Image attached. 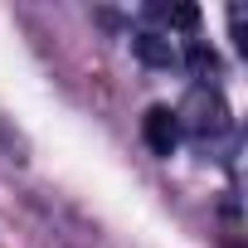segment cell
Wrapping results in <instances>:
<instances>
[{
    "label": "cell",
    "mask_w": 248,
    "mask_h": 248,
    "mask_svg": "<svg viewBox=\"0 0 248 248\" xmlns=\"http://www.w3.org/2000/svg\"><path fill=\"white\" fill-rule=\"evenodd\" d=\"M180 117V127L204 146V141H219L224 132H229V102L214 93V88H195L190 93V102H185V112H175Z\"/></svg>",
    "instance_id": "obj_1"
},
{
    "label": "cell",
    "mask_w": 248,
    "mask_h": 248,
    "mask_svg": "<svg viewBox=\"0 0 248 248\" xmlns=\"http://www.w3.org/2000/svg\"><path fill=\"white\" fill-rule=\"evenodd\" d=\"M141 141H146L156 156H170L175 141H180V117H175L170 107H151V112L141 117Z\"/></svg>",
    "instance_id": "obj_2"
},
{
    "label": "cell",
    "mask_w": 248,
    "mask_h": 248,
    "mask_svg": "<svg viewBox=\"0 0 248 248\" xmlns=\"http://www.w3.org/2000/svg\"><path fill=\"white\" fill-rule=\"evenodd\" d=\"M132 54H137L146 68H175V63H180L175 44H170L161 30H137V34H132Z\"/></svg>",
    "instance_id": "obj_3"
},
{
    "label": "cell",
    "mask_w": 248,
    "mask_h": 248,
    "mask_svg": "<svg viewBox=\"0 0 248 248\" xmlns=\"http://www.w3.org/2000/svg\"><path fill=\"white\" fill-rule=\"evenodd\" d=\"M185 68L200 78V88H209V78L219 73V54H214L209 44H200V39H195V44L185 49Z\"/></svg>",
    "instance_id": "obj_4"
},
{
    "label": "cell",
    "mask_w": 248,
    "mask_h": 248,
    "mask_svg": "<svg viewBox=\"0 0 248 248\" xmlns=\"http://www.w3.org/2000/svg\"><path fill=\"white\" fill-rule=\"evenodd\" d=\"M151 15H161V20L175 25V30H195V25H200V10H195V5H170V10L161 5V10H151Z\"/></svg>",
    "instance_id": "obj_5"
}]
</instances>
